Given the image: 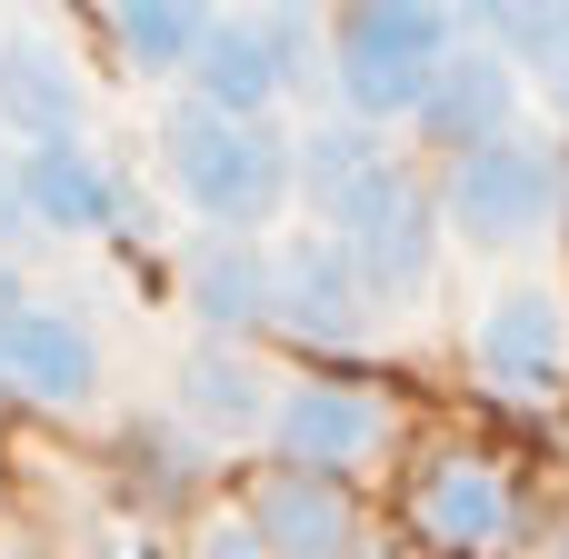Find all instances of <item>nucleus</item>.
Masks as SVG:
<instances>
[{"mask_svg": "<svg viewBox=\"0 0 569 559\" xmlns=\"http://www.w3.org/2000/svg\"><path fill=\"white\" fill-rule=\"evenodd\" d=\"M160 160H170V190L220 230H250L290 200V150L260 120H210L200 100L160 110Z\"/></svg>", "mask_w": 569, "mask_h": 559, "instance_id": "f257e3e1", "label": "nucleus"}, {"mask_svg": "<svg viewBox=\"0 0 569 559\" xmlns=\"http://www.w3.org/2000/svg\"><path fill=\"white\" fill-rule=\"evenodd\" d=\"M450 50H460L450 10H350V20H340V50H330V70H340V90H350V120L380 130V120L420 110V100H430V70H440Z\"/></svg>", "mask_w": 569, "mask_h": 559, "instance_id": "f03ea898", "label": "nucleus"}, {"mask_svg": "<svg viewBox=\"0 0 569 559\" xmlns=\"http://www.w3.org/2000/svg\"><path fill=\"white\" fill-rule=\"evenodd\" d=\"M560 220V150L540 140H490L450 170V230L470 250H520Z\"/></svg>", "mask_w": 569, "mask_h": 559, "instance_id": "7ed1b4c3", "label": "nucleus"}, {"mask_svg": "<svg viewBox=\"0 0 569 559\" xmlns=\"http://www.w3.org/2000/svg\"><path fill=\"white\" fill-rule=\"evenodd\" d=\"M300 190H310V210L340 230V240H360L400 190H410V170L380 150V130H360V120H330V130H310L300 140V170H290Z\"/></svg>", "mask_w": 569, "mask_h": 559, "instance_id": "20e7f679", "label": "nucleus"}, {"mask_svg": "<svg viewBox=\"0 0 569 559\" xmlns=\"http://www.w3.org/2000/svg\"><path fill=\"white\" fill-rule=\"evenodd\" d=\"M80 60L50 40V30H0V130L30 140V150H60L80 140Z\"/></svg>", "mask_w": 569, "mask_h": 559, "instance_id": "39448f33", "label": "nucleus"}, {"mask_svg": "<svg viewBox=\"0 0 569 559\" xmlns=\"http://www.w3.org/2000/svg\"><path fill=\"white\" fill-rule=\"evenodd\" d=\"M270 280H280V300H270V330H300V340H330V350H350V340H370V290H360V270H350V250L330 240H300V250H270Z\"/></svg>", "mask_w": 569, "mask_h": 559, "instance_id": "423d86ee", "label": "nucleus"}, {"mask_svg": "<svg viewBox=\"0 0 569 559\" xmlns=\"http://www.w3.org/2000/svg\"><path fill=\"white\" fill-rule=\"evenodd\" d=\"M480 370H490L510 400H550L569 380V300L560 290H510V300L480 320Z\"/></svg>", "mask_w": 569, "mask_h": 559, "instance_id": "0eeeda50", "label": "nucleus"}, {"mask_svg": "<svg viewBox=\"0 0 569 559\" xmlns=\"http://www.w3.org/2000/svg\"><path fill=\"white\" fill-rule=\"evenodd\" d=\"M510 110H520V70H510L500 50L460 40V50H450V60L430 70V100H420V130H430V140H450V150L470 160V150L510 140Z\"/></svg>", "mask_w": 569, "mask_h": 559, "instance_id": "6e6552de", "label": "nucleus"}, {"mask_svg": "<svg viewBox=\"0 0 569 559\" xmlns=\"http://www.w3.org/2000/svg\"><path fill=\"white\" fill-rule=\"evenodd\" d=\"M270 440L290 450L300 480H340L350 460L380 450V400L370 390H340V380H310V390H290L270 410Z\"/></svg>", "mask_w": 569, "mask_h": 559, "instance_id": "1a4fd4ad", "label": "nucleus"}, {"mask_svg": "<svg viewBox=\"0 0 569 559\" xmlns=\"http://www.w3.org/2000/svg\"><path fill=\"white\" fill-rule=\"evenodd\" d=\"M0 380L20 390V400H90V380H100V350H90V330L80 320H60V310H10L0 320Z\"/></svg>", "mask_w": 569, "mask_h": 559, "instance_id": "9d476101", "label": "nucleus"}, {"mask_svg": "<svg viewBox=\"0 0 569 559\" xmlns=\"http://www.w3.org/2000/svg\"><path fill=\"white\" fill-rule=\"evenodd\" d=\"M190 100L210 120H260L280 100V60H270V30L260 20H210L200 30V60H190Z\"/></svg>", "mask_w": 569, "mask_h": 559, "instance_id": "9b49d317", "label": "nucleus"}, {"mask_svg": "<svg viewBox=\"0 0 569 559\" xmlns=\"http://www.w3.org/2000/svg\"><path fill=\"white\" fill-rule=\"evenodd\" d=\"M10 180H20V210H30L40 230H70V240H90V230H110V220H120V200H110V170H100L80 140H60V150H30Z\"/></svg>", "mask_w": 569, "mask_h": 559, "instance_id": "f8f14e48", "label": "nucleus"}, {"mask_svg": "<svg viewBox=\"0 0 569 559\" xmlns=\"http://www.w3.org/2000/svg\"><path fill=\"white\" fill-rule=\"evenodd\" d=\"M430 240H440L430 190H400V200H390L360 240H340V250H350V270H360L370 300H420V290H430Z\"/></svg>", "mask_w": 569, "mask_h": 559, "instance_id": "ddd939ff", "label": "nucleus"}, {"mask_svg": "<svg viewBox=\"0 0 569 559\" xmlns=\"http://www.w3.org/2000/svg\"><path fill=\"white\" fill-rule=\"evenodd\" d=\"M180 410H190L200 430L240 440V430H260L280 400H270V380H260V360H250L240 340H200V350L180 360Z\"/></svg>", "mask_w": 569, "mask_h": 559, "instance_id": "4468645a", "label": "nucleus"}, {"mask_svg": "<svg viewBox=\"0 0 569 559\" xmlns=\"http://www.w3.org/2000/svg\"><path fill=\"white\" fill-rule=\"evenodd\" d=\"M190 300H200V320H210V330H270V300H280L270 250H250L240 230L200 240V250H190Z\"/></svg>", "mask_w": 569, "mask_h": 559, "instance_id": "2eb2a0df", "label": "nucleus"}, {"mask_svg": "<svg viewBox=\"0 0 569 559\" xmlns=\"http://www.w3.org/2000/svg\"><path fill=\"white\" fill-rule=\"evenodd\" d=\"M420 520H430V540H450V550H500V540H510V480H500L490 460H440L430 490H420Z\"/></svg>", "mask_w": 569, "mask_h": 559, "instance_id": "dca6fc26", "label": "nucleus"}, {"mask_svg": "<svg viewBox=\"0 0 569 559\" xmlns=\"http://www.w3.org/2000/svg\"><path fill=\"white\" fill-rule=\"evenodd\" d=\"M270 559H350V500L330 490V480H270L260 490V520H250Z\"/></svg>", "mask_w": 569, "mask_h": 559, "instance_id": "f3484780", "label": "nucleus"}, {"mask_svg": "<svg viewBox=\"0 0 569 559\" xmlns=\"http://www.w3.org/2000/svg\"><path fill=\"white\" fill-rule=\"evenodd\" d=\"M110 20H120V50L140 70H190L200 60V30H210V10H190V0H120Z\"/></svg>", "mask_w": 569, "mask_h": 559, "instance_id": "a211bd4d", "label": "nucleus"}, {"mask_svg": "<svg viewBox=\"0 0 569 559\" xmlns=\"http://www.w3.org/2000/svg\"><path fill=\"white\" fill-rule=\"evenodd\" d=\"M490 40H500V60H510V70L530 60L550 90L569 80V10H500V20H490Z\"/></svg>", "mask_w": 569, "mask_h": 559, "instance_id": "6ab92c4d", "label": "nucleus"}, {"mask_svg": "<svg viewBox=\"0 0 569 559\" xmlns=\"http://www.w3.org/2000/svg\"><path fill=\"white\" fill-rule=\"evenodd\" d=\"M200 559H270V540H260L250 520H220V530L200 540Z\"/></svg>", "mask_w": 569, "mask_h": 559, "instance_id": "aec40b11", "label": "nucleus"}, {"mask_svg": "<svg viewBox=\"0 0 569 559\" xmlns=\"http://www.w3.org/2000/svg\"><path fill=\"white\" fill-rule=\"evenodd\" d=\"M10 310H20V270L0 260V320H10Z\"/></svg>", "mask_w": 569, "mask_h": 559, "instance_id": "412c9836", "label": "nucleus"}, {"mask_svg": "<svg viewBox=\"0 0 569 559\" xmlns=\"http://www.w3.org/2000/svg\"><path fill=\"white\" fill-rule=\"evenodd\" d=\"M560 220H569V160H560Z\"/></svg>", "mask_w": 569, "mask_h": 559, "instance_id": "4be33fe9", "label": "nucleus"}]
</instances>
